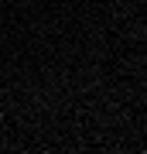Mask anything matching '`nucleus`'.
<instances>
[{
    "instance_id": "f257e3e1",
    "label": "nucleus",
    "mask_w": 147,
    "mask_h": 154,
    "mask_svg": "<svg viewBox=\"0 0 147 154\" xmlns=\"http://www.w3.org/2000/svg\"><path fill=\"white\" fill-rule=\"evenodd\" d=\"M0 123H4V113H0Z\"/></svg>"
}]
</instances>
